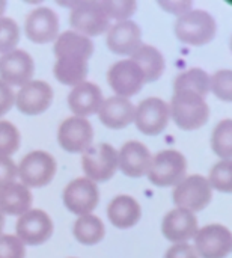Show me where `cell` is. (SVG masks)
I'll return each mask as SVG.
<instances>
[{"label":"cell","instance_id":"1","mask_svg":"<svg viewBox=\"0 0 232 258\" xmlns=\"http://www.w3.org/2000/svg\"><path fill=\"white\" fill-rule=\"evenodd\" d=\"M169 115L181 130H198L207 124L210 118V107L205 103V98L199 97L190 91H177L174 92Z\"/></svg>","mask_w":232,"mask_h":258},{"label":"cell","instance_id":"2","mask_svg":"<svg viewBox=\"0 0 232 258\" xmlns=\"http://www.w3.org/2000/svg\"><path fill=\"white\" fill-rule=\"evenodd\" d=\"M214 18L202 9H190L175 23L177 38L189 45H205L216 35Z\"/></svg>","mask_w":232,"mask_h":258},{"label":"cell","instance_id":"3","mask_svg":"<svg viewBox=\"0 0 232 258\" xmlns=\"http://www.w3.org/2000/svg\"><path fill=\"white\" fill-rule=\"evenodd\" d=\"M187 172L186 157L175 150H165L151 159L148 178L152 184L160 187L178 186Z\"/></svg>","mask_w":232,"mask_h":258},{"label":"cell","instance_id":"4","mask_svg":"<svg viewBox=\"0 0 232 258\" xmlns=\"http://www.w3.org/2000/svg\"><path fill=\"white\" fill-rule=\"evenodd\" d=\"M82 165L88 180L104 183L110 180L118 169V153L109 144L91 145L83 153Z\"/></svg>","mask_w":232,"mask_h":258},{"label":"cell","instance_id":"5","mask_svg":"<svg viewBox=\"0 0 232 258\" xmlns=\"http://www.w3.org/2000/svg\"><path fill=\"white\" fill-rule=\"evenodd\" d=\"M56 168V160L51 154L45 151H32L23 157L17 171L23 184L29 189L47 186L53 180Z\"/></svg>","mask_w":232,"mask_h":258},{"label":"cell","instance_id":"6","mask_svg":"<svg viewBox=\"0 0 232 258\" xmlns=\"http://www.w3.org/2000/svg\"><path fill=\"white\" fill-rule=\"evenodd\" d=\"M172 198L178 209H184L193 213L204 210L211 203L213 190L205 177L190 175L175 187Z\"/></svg>","mask_w":232,"mask_h":258},{"label":"cell","instance_id":"7","mask_svg":"<svg viewBox=\"0 0 232 258\" xmlns=\"http://www.w3.org/2000/svg\"><path fill=\"white\" fill-rule=\"evenodd\" d=\"M71 26L83 36H97L109 29V18L100 2H75L72 3Z\"/></svg>","mask_w":232,"mask_h":258},{"label":"cell","instance_id":"8","mask_svg":"<svg viewBox=\"0 0 232 258\" xmlns=\"http://www.w3.org/2000/svg\"><path fill=\"white\" fill-rule=\"evenodd\" d=\"M195 251L202 258H226L232 249L231 231L219 224L198 230L195 236Z\"/></svg>","mask_w":232,"mask_h":258},{"label":"cell","instance_id":"9","mask_svg":"<svg viewBox=\"0 0 232 258\" xmlns=\"http://www.w3.org/2000/svg\"><path fill=\"white\" fill-rule=\"evenodd\" d=\"M100 201V192L94 181L88 178L72 180L63 190L65 207L79 216L91 215Z\"/></svg>","mask_w":232,"mask_h":258},{"label":"cell","instance_id":"10","mask_svg":"<svg viewBox=\"0 0 232 258\" xmlns=\"http://www.w3.org/2000/svg\"><path fill=\"white\" fill-rule=\"evenodd\" d=\"M107 82L110 88L116 92V97L128 98L136 95L142 89L145 77L140 68L131 59H127L119 60L109 68Z\"/></svg>","mask_w":232,"mask_h":258},{"label":"cell","instance_id":"11","mask_svg":"<svg viewBox=\"0 0 232 258\" xmlns=\"http://www.w3.org/2000/svg\"><path fill=\"white\" fill-rule=\"evenodd\" d=\"M17 231V239L24 245H41L44 242H47L51 234H53V222L51 218L39 210V209H33L29 210L27 213H24L15 227Z\"/></svg>","mask_w":232,"mask_h":258},{"label":"cell","instance_id":"12","mask_svg":"<svg viewBox=\"0 0 232 258\" xmlns=\"http://www.w3.org/2000/svg\"><path fill=\"white\" fill-rule=\"evenodd\" d=\"M169 116V106L163 100L151 97L137 106L134 112V122L139 132L156 136L168 127Z\"/></svg>","mask_w":232,"mask_h":258},{"label":"cell","instance_id":"13","mask_svg":"<svg viewBox=\"0 0 232 258\" xmlns=\"http://www.w3.org/2000/svg\"><path fill=\"white\" fill-rule=\"evenodd\" d=\"M92 139L94 128L86 118L71 116L59 125L57 141L68 153H85L92 145Z\"/></svg>","mask_w":232,"mask_h":258},{"label":"cell","instance_id":"14","mask_svg":"<svg viewBox=\"0 0 232 258\" xmlns=\"http://www.w3.org/2000/svg\"><path fill=\"white\" fill-rule=\"evenodd\" d=\"M35 73L32 56L24 50H14L0 57V82L11 86H24Z\"/></svg>","mask_w":232,"mask_h":258},{"label":"cell","instance_id":"15","mask_svg":"<svg viewBox=\"0 0 232 258\" xmlns=\"http://www.w3.org/2000/svg\"><path fill=\"white\" fill-rule=\"evenodd\" d=\"M53 101V89L44 80H30L15 97L17 109L26 115H39L45 112Z\"/></svg>","mask_w":232,"mask_h":258},{"label":"cell","instance_id":"16","mask_svg":"<svg viewBox=\"0 0 232 258\" xmlns=\"http://www.w3.org/2000/svg\"><path fill=\"white\" fill-rule=\"evenodd\" d=\"M26 36L36 44H47L57 38L59 18L50 8L33 9L24 21Z\"/></svg>","mask_w":232,"mask_h":258},{"label":"cell","instance_id":"17","mask_svg":"<svg viewBox=\"0 0 232 258\" xmlns=\"http://www.w3.org/2000/svg\"><path fill=\"white\" fill-rule=\"evenodd\" d=\"M94 53V44L88 36H83L77 32L68 30L62 35H57L54 42V54L57 60L74 62V63H88V59Z\"/></svg>","mask_w":232,"mask_h":258},{"label":"cell","instance_id":"18","mask_svg":"<svg viewBox=\"0 0 232 258\" xmlns=\"http://www.w3.org/2000/svg\"><path fill=\"white\" fill-rule=\"evenodd\" d=\"M198 219L196 216L184 209H174L171 210L162 224V231L163 236L177 243H186L192 237L196 236L198 233Z\"/></svg>","mask_w":232,"mask_h":258},{"label":"cell","instance_id":"19","mask_svg":"<svg viewBox=\"0 0 232 258\" xmlns=\"http://www.w3.org/2000/svg\"><path fill=\"white\" fill-rule=\"evenodd\" d=\"M151 159V153L143 144L130 141L118 153V166L127 177L140 178L148 174Z\"/></svg>","mask_w":232,"mask_h":258},{"label":"cell","instance_id":"20","mask_svg":"<svg viewBox=\"0 0 232 258\" xmlns=\"http://www.w3.org/2000/svg\"><path fill=\"white\" fill-rule=\"evenodd\" d=\"M107 45L116 54H133L142 45L140 27L130 20L118 21L107 32Z\"/></svg>","mask_w":232,"mask_h":258},{"label":"cell","instance_id":"21","mask_svg":"<svg viewBox=\"0 0 232 258\" xmlns=\"http://www.w3.org/2000/svg\"><path fill=\"white\" fill-rule=\"evenodd\" d=\"M101 104L103 92L100 86L92 82H82L75 85L68 95V106L79 118L97 113Z\"/></svg>","mask_w":232,"mask_h":258},{"label":"cell","instance_id":"22","mask_svg":"<svg viewBox=\"0 0 232 258\" xmlns=\"http://www.w3.org/2000/svg\"><path fill=\"white\" fill-rule=\"evenodd\" d=\"M134 112L136 107L128 98L110 97L103 101L98 110V118L106 127L119 130L134 121Z\"/></svg>","mask_w":232,"mask_h":258},{"label":"cell","instance_id":"23","mask_svg":"<svg viewBox=\"0 0 232 258\" xmlns=\"http://www.w3.org/2000/svg\"><path fill=\"white\" fill-rule=\"evenodd\" d=\"M142 210L139 203L128 195H119L113 198L107 207V216L113 227L127 230L134 227L140 219Z\"/></svg>","mask_w":232,"mask_h":258},{"label":"cell","instance_id":"24","mask_svg":"<svg viewBox=\"0 0 232 258\" xmlns=\"http://www.w3.org/2000/svg\"><path fill=\"white\" fill-rule=\"evenodd\" d=\"M32 206L30 190L20 183H11L0 189V212L11 216H23Z\"/></svg>","mask_w":232,"mask_h":258},{"label":"cell","instance_id":"25","mask_svg":"<svg viewBox=\"0 0 232 258\" xmlns=\"http://www.w3.org/2000/svg\"><path fill=\"white\" fill-rule=\"evenodd\" d=\"M131 60L140 68L143 73L145 82H156L162 77L165 71V57L163 54L152 45L142 44L133 54Z\"/></svg>","mask_w":232,"mask_h":258},{"label":"cell","instance_id":"26","mask_svg":"<svg viewBox=\"0 0 232 258\" xmlns=\"http://www.w3.org/2000/svg\"><path fill=\"white\" fill-rule=\"evenodd\" d=\"M72 234L75 240L80 242L82 245H97L104 239L106 228L98 216L86 215V216H80L75 221L72 227Z\"/></svg>","mask_w":232,"mask_h":258},{"label":"cell","instance_id":"27","mask_svg":"<svg viewBox=\"0 0 232 258\" xmlns=\"http://www.w3.org/2000/svg\"><path fill=\"white\" fill-rule=\"evenodd\" d=\"M177 91H190L205 98L210 91V77L201 68H192L186 73H181L174 82V92Z\"/></svg>","mask_w":232,"mask_h":258},{"label":"cell","instance_id":"28","mask_svg":"<svg viewBox=\"0 0 232 258\" xmlns=\"http://www.w3.org/2000/svg\"><path fill=\"white\" fill-rule=\"evenodd\" d=\"M211 147L214 153L222 157L223 160H231L232 156V121L231 119H223L220 121L211 138Z\"/></svg>","mask_w":232,"mask_h":258},{"label":"cell","instance_id":"29","mask_svg":"<svg viewBox=\"0 0 232 258\" xmlns=\"http://www.w3.org/2000/svg\"><path fill=\"white\" fill-rule=\"evenodd\" d=\"M20 42V29L12 18H0V54L15 50Z\"/></svg>","mask_w":232,"mask_h":258},{"label":"cell","instance_id":"30","mask_svg":"<svg viewBox=\"0 0 232 258\" xmlns=\"http://www.w3.org/2000/svg\"><path fill=\"white\" fill-rule=\"evenodd\" d=\"M231 169L232 163L231 160H220L217 162L211 172H210V186L220 190V192H225V194H229L232 190V178H231Z\"/></svg>","mask_w":232,"mask_h":258},{"label":"cell","instance_id":"31","mask_svg":"<svg viewBox=\"0 0 232 258\" xmlns=\"http://www.w3.org/2000/svg\"><path fill=\"white\" fill-rule=\"evenodd\" d=\"M20 147L18 128L9 121H0V156L8 157Z\"/></svg>","mask_w":232,"mask_h":258},{"label":"cell","instance_id":"32","mask_svg":"<svg viewBox=\"0 0 232 258\" xmlns=\"http://www.w3.org/2000/svg\"><path fill=\"white\" fill-rule=\"evenodd\" d=\"M100 5L109 20L115 18L119 21H125L128 17L134 14L137 8L136 2L133 0H106V2H100Z\"/></svg>","mask_w":232,"mask_h":258},{"label":"cell","instance_id":"33","mask_svg":"<svg viewBox=\"0 0 232 258\" xmlns=\"http://www.w3.org/2000/svg\"><path fill=\"white\" fill-rule=\"evenodd\" d=\"M210 88L213 92L217 95V98L223 101H231L232 100V79L231 71L223 70L217 71L211 79H210Z\"/></svg>","mask_w":232,"mask_h":258},{"label":"cell","instance_id":"34","mask_svg":"<svg viewBox=\"0 0 232 258\" xmlns=\"http://www.w3.org/2000/svg\"><path fill=\"white\" fill-rule=\"evenodd\" d=\"M24 245L15 236H0V258H24Z\"/></svg>","mask_w":232,"mask_h":258},{"label":"cell","instance_id":"35","mask_svg":"<svg viewBox=\"0 0 232 258\" xmlns=\"http://www.w3.org/2000/svg\"><path fill=\"white\" fill-rule=\"evenodd\" d=\"M18 175L17 165L11 157H2L0 156V189L14 183L15 177Z\"/></svg>","mask_w":232,"mask_h":258},{"label":"cell","instance_id":"36","mask_svg":"<svg viewBox=\"0 0 232 258\" xmlns=\"http://www.w3.org/2000/svg\"><path fill=\"white\" fill-rule=\"evenodd\" d=\"M165 258H199L195 248L189 243H177L171 246Z\"/></svg>","mask_w":232,"mask_h":258},{"label":"cell","instance_id":"37","mask_svg":"<svg viewBox=\"0 0 232 258\" xmlns=\"http://www.w3.org/2000/svg\"><path fill=\"white\" fill-rule=\"evenodd\" d=\"M14 103H15V94L8 85L0 82V116L8 113L12 109Z\"/></svg>","mask_w":232,"mask_h":258},{"label":"cell","instance_id":"38","mask_svg":"<svg viewBox=\"0 0 232 258\" xmlns=\"http://www.w3.org/2000/svg\"><path fill=\"white\" fill-rule=\"evenodd\" d=\"M160 6H163L165 9H168L169 12H174V14H177V15H183V14H186V12H189L190 11V8H192V2H172V3H165V2H160L159 3Z\"/></svg>","mask_w":232,"mask_h":258},{"label":"cell","instance_id":"39","mask_svg":"<svg viewBox=\"0 0 232 258\" xmlns=\"http://www.w3.org/2000/svg\"><path fill=\"white\" fill-rule=\"evenodd\" d=\"M3 227H5V216H3V213L0 212V236H2Z\"/></svg>","mask_w":232,"mask_h":258},{"label":"cell","instance_id":"40","mask_svg":"<svg viewBox=\"0 0 232 258\" xmlns=\"http://www.w3.org/2000/svg\"><path fill=\"white\" fill-rule=\"evenodd\" d=\"M5 9H6V2L5 0H0V15L5 12Z\"/></svg>","mask_w":232,"mask_h":258}]
</instances>
